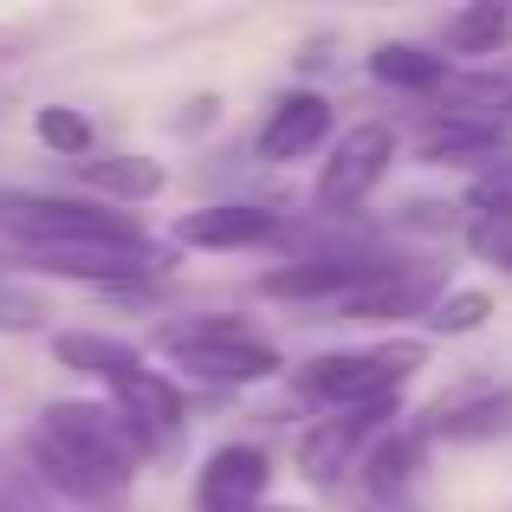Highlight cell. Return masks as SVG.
<instances>
[{
  "label": "cell",
  "mask_w": 512,
  "mask_h": 512,
  "mask_svg": "<svg viewBox=\"0 0 512 512\" xmlns=\"http://www.w3.org/2000/svg\"><path fill=\"white\" fill-rule=\"evenodd\" d=\"M20 454L26 474L72 506H117L137 480V467L150 461L143 441L124 428V415L111 402H85V396L46 402L39 422L26 428Z\"/></svg>",
  "instance_id": "obj_1"
},
{
  "label": "cell",
  "mask_w": 512,
  "mask_h": 512,
  "mask_svg": "<svg viewBox=\"0 0 512 512\" xmlns=\"http://www.w3.org/2000/svg\"><path fill=\"white\" fill-rule=\"evenodd\" d=\"M0 240L13 253H78V247H150V227L130 208L46 188H0Z\"/></svg>",
  "instance_id": "obj_2"
},
{
  "label": "cell",
  "mask_w": 512,
  "mask_h": 512,
  "mask_svg": "<svg viewBox=\"0 0 512 512\" xmlns=\"http://www.w3.org/2000/svg\"><path fill=\"white\" fill-rule=\"evenodd\" d=\"M156 350L175 363L182 376L208 389H247V383H273L286 363H279V344L266 331H253L247 318L227 312H195V318H163L156 331Z\"/></svg>",
  "instance_id": "obj_3"
},
{
  "label": "cell",
  "mask_w": 512,
  "mask_h": 512,
  "mask_svg": "<svg viewBox=\"0 0 512 512\" xmlns=\"http://www.w3.org/2000/svg\"><path fill=\"white\" fill-rule=\"evenodd\" d=\"M422 363H428V344L383 338V344H363V350H325V357H312L299 376H292V389L312 396V402H325L331 415L338 409H370V402H396L402 383H409Z\"/></svg>",
  "instance_id": "obj_4"
},
{
  "label": "cell",
  "mask_w": 512,
  "mask_h": 512,
  "mask_svg": "<svg viewBox=\"0 0 512 512\" xmlns=\"http://www.w3.org/2000/svg\"><path fill=\"white\" fill-rule=\"evenodd\" d=\"M396 163V130L389 124H350L331 137L325 163H318V182H312V214L318 221H350L363 201L376 195V182Z\"/></svg>",
  "instance_id": "obj_5"
},
{
  "label": "cell",
  "mask_w": 512,
  "mask_h": 512,
  "mask_svg": "<svg viewBox=\"0 0 512 512\" xmlns=\"http://www.w3.org/2000/svg\"><path fill=\"white\" fill-rule=\"evenodd\" d=\"M409 428L428 448H435V441H448V448H493V441H512V383H500V376H461V383L441 389Z\"/></svg>",
  "instance_id": "obj_6"
},
{
  "label": "cell",
  "mask_w": 512,
  "mask_h": 512,
  "mask_svg": "<svg viewBox=\"0 0 512 512\" xmlns=\"http://www.w3.org/2000/svg\"><path fill=\"white\" fill-rule=\"evenodd\" d=\"M396 428V402H370V409H338L318 415L299 435V474L312 487H344L350 467H363V454L376 448V435Z\"/></svg>",
  "instance_id": "obj_7"
},
{
  "label": "cell",
  "mask_w": 512,
  "mask_h": 512,
  "mask_svg": "<svg viewBox=\"0 0 512 512\" xmlns=\"http://www.w3.org/2000/svg\"><path fill=\"white\" fill-rule=\"evenodd\" d=\"M104 402L124 415V428L143 441V454L182 448V435H188V396L169 383L163 370H156V363H130V370L104 389Z\"/></svg>",
  "instance_id": "obj_8"
},
{
  "label": "cell",
  "mask_w": 512,
  "mask_h": 512,
  "mask_svg": "<svg viewBox=\"0 0 512 512\" xmlns=\"http://www.w3.org/2000/svg\"><path fill=\"white\" fill-rule=\"evenodd\" d=\"M286 234L279 208L266 201H208V208H188L182 221L169 227V247H201V253H247L266 247V240Z\"/></svg>",
  "instance_id": "obj_9"
},
{
  "label": "cell",
  "mask_w": 512,
  "mask_h": 512,
  "mask_svg": "<svg viewBox=\"0 0 512 512\" xmlns=\"http://www.w3.org/2000/svg\"><path fill=\"white\" fill-rule=\"evenodd\" d=\"M273 487V454L260 441H227L195 474V512H260Z\"/></svg>",
  "instance_id": "obj_10"
},
{
  "label": "cell",
  "mask_w": 512,
  "mask_h": 512,
  "mask_svg": "<svg viewBox=\"0 0 512 512\" xmlns=\"http://www.w3.org/2000/svg\"><path fill=\"white\" fill-rule=\"evenodd\" d=\"M512 156V124H493V117H467V111H435L422 130V163L441 169H487Z\"/></svg>",
  "instance_id": "obj_11"
},
{
  "label": "cell",
  "mask_w": 512,
  "mask_h": 512,
  "mask_svg": "<svg viewBox=\"0 0 512 512\" xmlns=\"http://www.w3.org/2000/svg\"><path fill=\"white\" fill-rule=\"evenodd\" d=\"M331 130H338V117H331L325 91H286V98H273V111L260 124V156L266 163H299L318 143H331Z\"/></svg>",
  "instance_id": "obj_12"
},
{
  "label": "cell",
  "mask_w": 512,
  "mask_h": 512,
  "mask_svg": "<svg viewBox=\"0 0 512 512\" xmlns=\"http://www.w3.org/2000/svg\"><path fill=\"white\" fill-rule=\"evenodd\" d=\"M72 175L91 188V201H111V208H130V214H137V201L163 195V182H169V169L156 156H130V150L85 156V163H72Z\"/></svg>",
  "instance_id": "obj_13"
},
{
  "label": "cell",
  "mask_w": 512,
  "mask_h": 512,
  "mask_svg": "<svg viewBox=\"0 0 512 512\" xmlns=\"http://www.w3.org/2000/svg\"><path fill=\"white\" fill-rule=\"evenodd\" d=\"M422 467H428V441L415 435V428H389V435H376V448L363 454V493L370 500H383V506H402L409 500V487L422 480Z\"/></svg>",
  "instance_id": "obj_14"
},
{
  "label": "cell",
  "mask_w": 512,
  "mask_h": 512,
  "mask_svg": "<svg viewBox=\"0 0 512 512\" xmlns=\"http://www.w3.org/2000/svg\"><path fill=\"white\" fill-rule=\"evenodd\" d=\"M370 78H376V85H389V91H409V98H435V91L454 78V65H448V52L389 39V46L370 52Z\"/></svg>",
  "instance_id": "obj_15"
},
{
  "label": "cell",
  "mask_w": 512,
  "mask_h": 512,
  "mask_svg": "<svg viewBox=\"0 0 512 512\" xmlns=\"http://www.w3.org/2000/svg\"><path fill=\"white\" fill-rule=\"evenodd\" d=\"M512 39V7L506 0H487V7H461L441 20V52L448 59H493Z\"/></svg>",
  "instance_id": "obj_16"
},
{
  "label": "cell",
  "mask_w": 512,
  "mask_h": 512,
  "mask_svg": "<svg viewBox=\"0 0 512 512\" xmlns=\"http://www.w3.org/2000/svg\"><path fill=\"white\" fill-rule=\"evenodd\" d=\"M52 357H59L65 370H78V376H98V383L111 389L117 376L130 370V363H143V350H137V344H117V338H104V331H52Z\"/></svg>",
  "instance_id": "obj_17"
},
{
  "label": "cell",
  "mask_w": 512,
  "mask_h": 512,
  "mask_svg": "<svg viewBox=\"0 0 512 512\" xmlns=\"http://www.w3.org/2000/svg\"><path fill=\"white\" fill-rule=\"evenodd\" d=\"M33 137L46 143L52 156H72V163H85V156H98V130H91V117L65 111V104H46V111L33 117Z\"/></svg>",
  "instance_id": "obj_18"
},
{
  "label": "cell",
  "mask_w": 512,
  "mask_h": 512,
  "mask_svg": "<svg viewBox=\"0 0 512 512\" xmlns=\"http://www.w3.org/2000/svg\"><path fill=\"white\" fill-rule=\"evenodd\" d=\"M487 318H493V299H487V292H441L435 312H428L422 325L435 331V338H454V331H480Z\"/></svg>",
  "instance_id": "obj_19"
},
{
  "label": "cell",
  "mask_w": 512,
  "mask_h": 512,
  "mask_svg": "<svg viewBox=\"0 0 512 512\" xmlns=\"http://www.w3.org/2000/svg\"><path fill=\"white\" fill-rule=\"evenodd\" d=\"M467 247L487 266L512 273V214H467Z\"/></svg>",
  "instance_id": "obj_20"
},
{
  "label": "cell",
  "mask_w": 512,
  "mask_h": 512,
  "mask_svg": "<svg viewBox=\"0 0 512 512\" xmlns=\"http://www.w3.org/2000/svg\"><path fill=\"white\" fill-rule=\"evenodd\" d=\"M467 214H512V156L487 163L467 182Z\"/></svg>",
  "instance_id": "obj_21"
},
{
  "label": "cell",
  "mask_w": 512,
  "mask_h": 512,
  "mask_svg": "<svg viewBox=\"0 0 512 512\" xmlns=\"http://www.w3.org/2000/svg\"><path fill=\"white\" fill-rule=\"evenodd\" d=\"M0 512H52V493L26 467H13V474H0Z\"/></svg>",
  "instance_id": "obj_22"
},
{
  "label": "cell",
  "mask_w": 512,
  "mask_h": 512,
  "mask_svg": "<svg viewBox=\"0 0 512 512\" xmlns=\"http://www.w3.org/2000/svg\"><path fill=\"white\" fill-rule=\"evenodd\" d=\"M39 325H46V299H33L20 286H0V331H39Z\"/></svg>",
  "instance_id": "obj_23"
},
{
  "label": "cell",
  "mask_w": 512,
  "mask_h": 512,
  "mask_svg": "<svg viewBox=\"0 0 512 512\" xmlns=\"http://www.w3.org/2000/svg\"><path fill=\"white\" fill-rule=\"evenodd\" d=\"M188 104H195V111H182V117H175V130H201L208 117H221V98H188Z\"/></svg>",
  "instance_id": "obj_24"
},
{
  "label": "cell",
  "mask_w": 512,
  "mask_h": 512,
  "mask_svg": "<svg viewBox=\"0 0 512 512\" xmlns=\"http://www.w3.org/2000/svg\"><path fill=\"white\" fill-rule=\"evenodd\" d=\"M13 46H20V39H13V33H0V59H13Z\"/></svg>",
  "instance_id": "obj_25"
},
{
  "label": "cell",
  "mask_w": 512,
  "mask_h": 512,
  "mask_svg": "<svg viewBox=\"0 0 512 512\" xmlns=\"http://www.w3.org/2000/svg\"><path fill=\"white\" fill-rule=\"evenodd\" d=\"M266 512H299V506H266Z\"/></svg>",
  "instance_id": "obj_26"
}]
</instances>
